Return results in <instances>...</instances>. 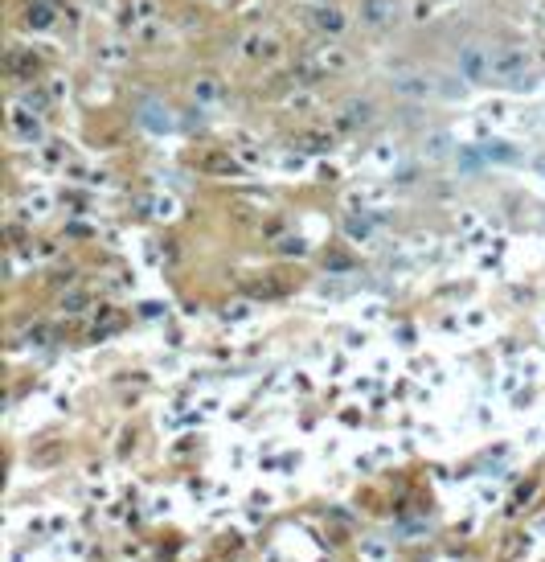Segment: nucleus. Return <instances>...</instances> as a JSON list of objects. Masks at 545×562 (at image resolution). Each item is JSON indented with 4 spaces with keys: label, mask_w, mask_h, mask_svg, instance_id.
Instances as JSON below:
<instances>
[{
    "label": "nucleus",
    "mask_w": 545,
    "mask_h": 562,
    "mask_svg": "<svg viewBox=\"0 0 545 562\" xmlns=\"http://www.w3.org/2000/svg\"><path fill=\"white\" fill-rule=\"evenodd\" d=\"M463 70H467V78H484V58L476 50H467L463 53Z\"/></svg>",
    "instance_id": "f257e3e1"
}]
</instances>
